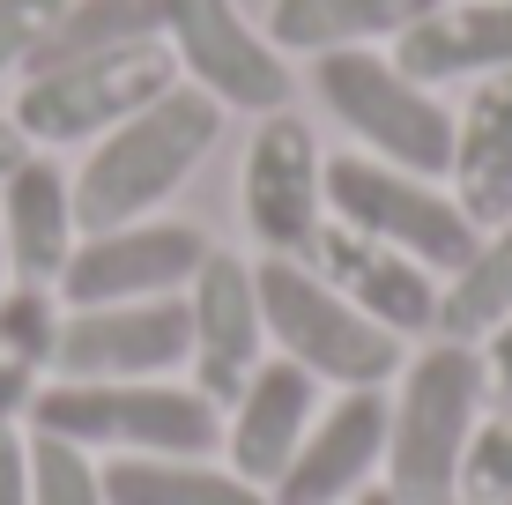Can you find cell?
Returning <instances> with one entry per match:
<instances>
[{
	"mask_svg": "<svg viewBox=\"0 0 512 505\" xmlns=\"http://www.w3.org/2000/svg\"><path fill=\"white\" fill-rule=\"evenodd\" d=\"M186 312H193V387H201L216 409L238 402V387L260 364V342H268L253 268L231 260V253H208L201 275L186 283Z\"/></svg>",
	"mask_w": 512,
	"mask_h": 505,
	"instance_id": "cell-12",
	"label": "cell"
},
{
	"mask_svg": "<svg viewBox=\"0 0 512 505\" xmlns=\"http://www.w3.org/2000/svg\"><path fill=\"white\" fill-rule=\"evenodd\" d=\"M104 505H275L260 483L231 476V468L171 461V454H112L97 468Z\"/></svg>",
	"mask_w": 512,
	"mask_h": 505,
	"instance_id": "cell-20",
	"label": "cell"
},
{
	"mask_svg": "<svg viewBox=\"0 0 512 505\" xmlns=\"http://www.w3.org/2000/svg\"><path fill=\"white\" fill-rule=\"evenodd\" d=\"M453 201L475 231L512 216V67L483 75L453 119Z\"/></svg>",
	"mask_w": 512,
	"mask_h": 505,
	"instance_id": "cell-18",
	"label": "cell"
},
{
	"mask_svg": "<svg viewBox=\"0 0 512 505\" xmlns=\"http://www.w3.org/2000/svg\"><path fill=\"white\" fill-rule=\"evenodd\" d=\"M394 67L416 75L423 90L438 82H461V75H505L512 67V0H438L423 23H409L394 38Z\"/></svg>",
	"mask_w": 512,
	"mask_h": 505,
	"instance_id": "cell-17",
	"label": "cell"
},
{
	"mask_svg": "<svg viewBox=\"0 0 512 505\" xmlns=\"http://www.w3.org/2000/svg\"><path fill=\"white\" fill-rule=\"evenodd\" d=\"M30 505H104L90 446H67L52 431H30Z\"/></svg>",
	"mask_w": 512,
	"mask_h": 505,
	"instance_id": "cell-24",
	"label": "cell"
},
{
	"mask_svg": "<svg viewBox=\"0 0 512 505\" xmlns=\"http://www.w3.org/2000/svg\"><path fill=\"white\" fill-rule=\"evenodd\" d=\"M223 104L193 82H171L156 104L97 134V149L75 171V223L82 231H112V223H141L186 186V171L216 149Z\"/></svg>",
	"mask_w": 512,
	"mask_h": 505,
	"instance_id": "cell-1",
	"label": "cell"
},
{
	"mask_svg": "<svg viewBox=\"0 0 512 505\" xmlns=\"http://www.w3.org/2000/svg\"><path fill=\"white\" fill-rule=\"evenodd\" d=\"M216 253L193 223H112V231H82L60 268L67 305H134V298H179Z\"/></svg>",
	"mask_w": 512,
	"mask_h": 505,
	"instance_id": "cell-9",
	"label": "cell"
},
{
	"mask_svg": "<svg viewBox=\"0 0 512 505\" xmlns=\"http://www.w3.org/2000/svg\"><path fill=\"white\" fill-rule=\"evenodd\" d=\"M446 505H468V498H446Z\"/></svg>",
	"mask_w": 512,
	"mask_h": 505,
	"instance_id": "cell-33",
	"label": "cell"
},
{
	"mask_svg": "<svg viewBox=\"0 0 512 505\" xmlns=\"http://www.w3.org/2000/svg\"><path fill=\"white\" fill-rule=\"evenodd\" d=\"M312 268H320L364 320H379L386 335H423V327L438 320L431 268L409 260V253H394V246H379V238H364V231H349V223H327L320 231Z\"/></svg>",
	"mask_w": 512,
	"mask_h": 505,
	"instance_id": "cell-14",
	"label": "cell"
},
{
	"mask_svg": "<svg viewBox=\"0 0 512 505\" xmlns=\"http://www.w3.org/2000/svg\"><path fill=\"white\" fill-rule=\"evenodd\" d=\"M164 45L223 112H282L290 67L275 38H260L238 15V0H164Z\"/></svg>",
	"mask_w": 512,
	"mask_h": 505,
	"instance_id": "cell-8",
	"label": "cell"
},
{
	"mask_svg": "<svg viewBox=\"0 0 512 505\" xmlns=\"http://www.w3.org/2000/svg\"><path fill=\"white\" fill-rule=\"evenodd\" d=\"M38 387H45V379L30 372V364L0 357V431H15V424L30 416V402H38Z\"/></svg>",
	"mask_w": 512,
	"mask_h": 505,
	"instance_id": "cell-27",
	"label": "cell"
},
{
	"mask_svg": "<svg viewBox=\"0 0 512 505\" xmlns=\"http://www.w3.org/2000/svg\"><path fill=\"white\" fill-rule=\"evenodd\" d=\"M23 156H30V134L15 127V112H0V179H8V171L23 164Z\"/></svg>",
	"mask_w": 512,
	"mask_h": 505,
	"instance_id": "cell-30",
	"label": "cell"
},
{
	"mask_svg": "<svg viewBox=\"0 0 512 505\" xmlns=\"http://www.w3.org/2000/svg\"><path fill=\"white\" fill-rule=\"evenodd\" d=\"M179 75L164 38L149 45H119L97 52V60H67L45 67V75H23L15 90V127L30 134V149H60V142H97L119 119H134L141 104H156Z\"/></svg>",
	"mask_w": 512,
	"mask_h": 505,
	"instance_id": "cell-6",
	"label": "cell"
},
{
	"mask_svg": "<svg viewBox=\"0 0 512 505\" xmlns=\"http://www.w3.org/2000/svg\"><path fill=\"white\" fill-rule=\"evenodd\" d=\"M60 320H67V312L52 305L45 283H8V290H0V357L45 372L52 350H60Z\"/></svg>",
	"mask_w": 512,
	"mask_h": 505,
	"instance_id": "cell-23",
	"label": "cell"
},
{
	"mask_svg": "<svg viewBox=\"0 0 512 505\" xmlns=\"http://www.w3.org/2000/svg\"><path fill=\"white\" fill-rule=\"evenodd\" d=\"M357 505H401V498H394V491H364Z\"/></svg>",
	"mask_w": 512,
	"mask_h": 505,
	"instance_id": "cell-31",
	"label": "cell"
},
{
	"mask_svg": "<svg viewBox=\"0 0 512 505\" xmlns=\"http://www.w3.org/2000/svg\"><path fill=\"white\" fill-rule=\"evenodd\" d=\"M483 387H490V364L475 342H431L409 364L401 409L386 416V468H394L401 505H446L461 491L468 439L483 424Z\"/></svg>",
	"mask_w": 512,
	"mask_h": 505,
	"instance_id": "cell-3",
	"label": "cell"
},
{
	"mask_svg": "<svg viewBox=\"0 0 512 505\" xmlns=\"http://www.w3.org/2000/svg\"><path fill=\"white\" fill-rule=\"evenodd\" d=\"M461 491H468V505H505L512 498V394L475 424L468 461H461Z\"/></svg>",
	"mask_w": 512,
	"mask_h": 505,
	"instance_id": "cell-25",
	"label": "cell"
},
{
	"mask_svg": "<svg viewBox=\"0 0 512 505\" xmlns=\"http://www.w3.org/2000/svg\"><path fill=\"white\" fill-rule=\"evenodd\" d=\"M512 320V216L490 223V238H475V253L453 268V283L438 290V342H475L483 350L490 335Z\"/></svg>",
	"mask_w": 512,
	"mask_h": 505,
	"instance_id": "cell-21",
	"label": "cell"
},
{
	"mask_svg": "<svg viewBox=\"0 0 512 505\" xmlns=\"http://www.w3.org/2000/svg\"><path fill=\"white\" fill-rule=\"evenodd\" d=\"M193 357V312L179 298H134V305H67L52 372L60 379H156Z\"/></svg>",
	"mask_w": 512,
	"mask_h": 505,
	"instance_id": "cell-11",
	"label": "cell"
},
{
	"mask_svg": "<svg viewBox=\"0 0 512 505\" xmlns=\"http://www.w3.org/2000/svg\"><path fill=\"white\" fill-rule=\"evenodd\" d=\"M386 394L379 387H342V402L327 416H312L305 446H297V461L282 468L275 483V505H342L357 491L364 476H372V461L386 454Z\"/></svg>",
	"mask_w": 512,
	"mask_h": 505,
	"instance_id": "cell-13",
	"label": "cell"
},
{
	"mask_svg": "<svg viewBox=\"0 0 512 505\" xmlns=\"http://www.w3.org/2000/svg\"><path fill=\"white\" fill-rule=\"evenodd\" d=\"M149 38H164V0H67L23 75H45V67H67V60H97V52H119V45H149Z\"/></svg>",
	"mask_w": 512,
	"mask_h": 505,
	"instance_id": "cell-22",
	"label": "cell"
},
{
	"mask_svg": "<svg viewBox=\"0 0 512 505\" xmlns=\"http://www.w3.org/2000/svg\"><path fill=\"white\" fill-rule=\"evenodd\" d=\"M253 290H260V320H268V335L282 342V357L305 364L312 379H334V387H386V379L401 372V335H386L379 320H364L312 260L268 253L253 268Z\"/></svg>",
	"mask_w": 512,
	"mask_h": 505,
	"instance_id": "cell-4",
	"label": "cell"
},
{
	"mask_svg": "<svg viewBox=\"0 0 512 505\" xmlns=\"http://www.w3.org/2000/svg\"><path fill=\"white\" fill-rule=\"evenodd\" d=\"M60 8L67 0H0V82L30 67V52H38L45 30L60 23Z\"/></svg>",
	"mask_w": 512,
	"mask_h": 505,
	"instance_id": "cell-26",
	"label": "cell"
},
{
	"mask_svg": "<svg viewBox=\"0 0 512 505\" xmlns=\"http://www.w3.org/2000/svg\"><path fill=\"white\" fill-rule=\"evenodd\" d=\"M75 179L52 156L30 149L23 164L0 179V246H8V283H60L67 253H75Z\"/></svg>",
	"mask_w": 512,
	"mask_h": 505,
	"instance_id": "cell-15",
	"label": "cell"
},
{
	"mask_svg": "<svg viewBox=\"0 0 512 505\" xmlns=\"http://www.w3.org/2000/svg\"><path fill=\"white\" fill-rule=\"evenodd\" d=\"M0 505H30V439L0 431Z\"/></svg>",
	"mask_w": 512,
	"mask_h": 505,
	"instance_id": "cell-28",
	"label": "cell"
},
{
	"mask_svg": "<svg viewBox=\"0 0 512 505\" xmlns=\"http://www.w3.org/2000/svg\"><path fill=\"white\" fill-rule=\"evenodd\" d=\"M312 387H320V379H312L305 364H290V357L253 364V379H245L238 402H231V431H223V439H231V476L275 491L282 468L297 461V446H305V431H312Z\"/></svg>",
	"mask_w": 512,
	"mask_h": 505,
	"instance_id": "cell-16",
	"label": "cell"
},
{
	"mask_svg": "<svg viewBox=\"0 0 512 505\" xmlns=\"http://www.w3.org/2000/svg\"><path fill=\"white\" fill-rule=\"evenodd\" d=\"M483 364H490V379H498V387L512 394V320H505V327H498V335H490V342H483Z\"/></svg>",
	"mask_w": 512,
	"mask_h": 505,
	"instance_id": "cell-29",
	"label": "cell"
},
{
	"mask_svg": "<svg viewBox=\"0 0 512 505\" xmlns=\"http://www.w3.org/2000/svg\"><path fill=\"white\" fill-rule=\"evenodd\" d=\"M312 82H320V104L357 134L379 164L416 171V179H446L453 171V112L423 90L416 75H401L386 52L349 45V52H312Z\"/></svg>",
	"mask_w": 512,
	"mask_h": 505,
	"instance_id": "cell-5",
	"label": "cell"
},
{
	"mask_svg": "<svg viewBox=\"0 0 512 505\" xmlns=\"http://www.w3.org/2000/svg\"><path fill=\"white\" fill-rule=\"evenodd\" d=\"M30 431H52L67 446H112V454L201 461L223 439V416L201 387H171V379H52L30 402Z\"/></svg>",
	"mask_w": 512,
	"mask_h": 505,
	"instance_id": "cell-2",
	"label": "cell"
},
{
	"mask_svg": "<svg viewBox=\"0 0 512 505\" xmlns=\"http://www.w3.org/2000/svg\"><path fill=\"white\" fill-rule=\"evenodd\" d=\"M327 208H334V223H349V231L423 260V268H446V275L461 268L475 253V238H483L461 216L453 194H438V186L416 179V171L379 164V156H334L327 164Z\"/></svg>",
	"mask_w": 512,
	"mask_h": 505,
	"instance_id": "cell-7",
	"label": "cell"
},
{
	"mask_svg": "<svg viewBox=\"0 0 512 505\" xmlns=\"http://www.w3.org/2000/svg\"><path fill=\"white\" fill-rule=\"evenodd\" d=\"M245 223L282 260H312V246L327 231V164H320L312 127L290 104L260 112V134L245 149Z\"/></svg>",
	"mask_w": 512,
	"mask_h": 505,
	"instance_id": "cell-10",
	"label": "cell"
},
{
	"mask_svg": "<svg viewBox=\"0 0 512 505\" xmlns=\"http://www.w3.org/2000/svg\"><path fill=\"white\" fill-rule=\"evenodd\" d=\"M505 505H512V498H505Z\"/></svg>",
	"mask_w": 512,
	"mask_h": 505,
	"instance_id": "cell-34",
	"label": "cell"
},
{
	"mask_svg": "<svg viewBox=\"0 0 512 505\" xmlns=\"http://www.w3.org/2000/svg\"><path fill=\"white\" fill-rule=\"evenodd\" d=\"M438 0H275V52H349L401 38Z\"/></svg>",
	"mask_w": 512,
	"mask_h": 505,
	"instance_id": "cell-19",
	"label": "cell"
},
{
	"mask_svg": "<svg viewBox=\"0 0 512 505\" xmlns=\"http://www.w3.org/2000/svg\"><path fill=\"white\" fill-rule=\"evenodd\" d=\"M0 290H8V246H0Z\"/></svg>",
	"mask_w": 512,
	"mask_h": 505,
	"instance_id": "cell-32",
	"label": "cell"
}]
</instances>
